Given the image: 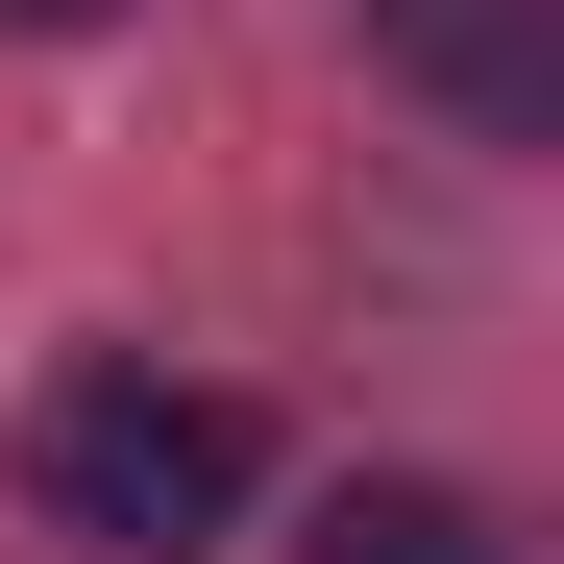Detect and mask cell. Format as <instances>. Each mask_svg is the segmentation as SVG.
<instances>
[{"label":"cell","instance_id":"1","mask_svg":"<svg viewBox=\"0 0 564 564\" xmlns=\"http://www.w3.org/2000/svg\"><path fill=\"white\" fill-rule=\"evenodd\" d=\"M246 393H197V368H50L25 393V491H50V540H123V564H197L221 516H246Z\"/></svg>","mask_w":564,"mask_h":564},{"label":"cell","instance_id":"2","mask_svg":"<svg viewBox=\"0 0 564 564\" xmlns=\"http://www.w3.org/2000/svg\"><path fill=\"white\" fill-rule=\"evenodd\" d=\"M319 564H516V540L466 516V491H344V516H319Z\"/></svg>","mask_w":564,"mask_h":564},{"label":"cell","instance_id":"3","mask_svg":"<svg viewBox=\"0 0 564 564\" xmlns=\"http://www.w3.org/2000/svg\"><path fill=\"white\" fill-rule=\"evenodd\" d=\"M0 25H123V0H0Z\"/></svg>","mask_w":564,"mask_h":564}]
</instances>
